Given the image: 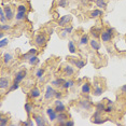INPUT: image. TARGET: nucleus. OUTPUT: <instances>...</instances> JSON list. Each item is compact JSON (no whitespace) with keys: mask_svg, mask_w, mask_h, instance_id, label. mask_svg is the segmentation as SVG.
<instances>
[{"mask_svg":"<svg viewBox=\"0 0 126 126\" xmlns=\"http://www.w3.org/2000/svg\"><path fill=\"white\" fill-rule=\"evenodd\" d=\"M88 41H90V38H88V35H82L81 38L79 40V45L80 47H84V45H86L88 43Z\"/></svg>","mask_w":126,"mask_h":126,"instance_id":"obj_15","label":"nucleus"},{"mask_svg":"<svg viewBox=\"0 0 126 126\" xmlns=\"http://www.w3.org/2000/svg\"><path fill=\"white\" fill-rule=\"evenodd\" d=\"M53 32H54V29H53V28H51V29H48V35H52Z\"/></svg>","mask_w":126,"mask_h":126,"instance_id":"obj_51","label":"nucleus"},{"mask_svg":"<svg viewBox=\"0 0 126 126\" xmlns=\"http://www.w3.org/2000/svg\"><path fill=\"white\" fill-rule=\"evenodd\" d=\"M72 21V16L69 15V14H67V15H63L61 18L58 19V26H62V27H65V26H67L69 23Z\"/></svg>","mask_w":126,"mask_h":126,"instance_id":"obj_2","label":"nucleus"},{"mask_svg":"<svg viewBox=\"0 0 126 126\" xmlns=\"http://www.w3.org/2000/svg\"><path fill=\"white\" fill-rule=\"evenodd\" d=\"M81 92L83 94H85V95H87V94L91 93V84H90V82L83 83L82 86H81Z\"/></svg>","mask_w":126,"mask_h":126,"instance_id":"obj_14","label":"nucleus"},{"mask_svg":"<svg viewBox=\"0 0 126 126\" xmlns=\"http://www.w3.org/2000/svg\"><path fill=\"white\" fill-rule=\"evenodd\" d=\"M54 104H55V106H58V105H62L63 102L61 101V99H56V101L54 102Z\"/></svg>","mask_w":126,"mask_h":126,"instance_id":"obj_50","label":"nucleus"},{"mask_svg":"<svg viewBox=\"0 0 126 126\" xmlns=\"http://www.w3.org/2000/svg\"><path fill=\"white\" fill-rule=\"evenodd\" d=\"M55 111L57 113H61V112H65L66 111V107H65V105L64 104H62V105H58V106H55Z\"/></svg>","mask_w":126,"mask_h":126,"instance_id":"obj_28","label":"nucleus"},{"mask_svg":"<svg viewBox=\"0 0 126 126\" xmlns=\"http://www.w3.org/2000/svg\"><path fill=\"white\" fill-rule=\"evenodd\" d=\"M57 115H58V113H57L56 111H54L52 114H50V115H48V119H50L51 122H54V121H56V120H57Z\"/></svg>","mask_w":126,"mask_h":126,"instance_id":"obj_35","label":"nucleus"},{"mask_svg":"<svg viewBox=\"0 0 126 126\" xmlns=\"http://www.w3.org/2000/svg\"><path fill=\"white\" fill-rule=\"evenodd\" d=\"M102 93H104V88H102L101 86H96L95 90H94V92H93V94L95 96H100Z\"/></svg>","mask_w":126,"mask_h":126,"instance_id":"obj_27","label":"nucleus"},{"mask_svg":"<svg viewBox=\"0 0 126 126\" xmlns=\"http://www.w3.org/2000/svg\"><path fill=\"white\" fill-rule=\"evenodd\" d=\"M100 38H101V41H104L105 43H108V42H110L111 40H112L113 36L110 35V33H109L107 30H104L101 32V36H100Z\"/></svg>","mask_w":126,"mask_h":126,"instance_id":"obj_9","label":"nucleus"},{"mask_svg":"<svg viewBox=\"0 0 126 126\" xmlns=\"http://www.w3.org/2000/svg\"><path fill=\"white\" fill-rule=\"evenodd\" d=\"M108 31L109 33H110V35H112V36H114V32H115V30H114V28H112V27H109V28H107V29H106Z\"/></svg>","mask_w":126,"mask_h":126,"instance_id":"obj_44","label":"nucleus"},{"mask_svg":"<svg viewBox=\"0 0 126 126\" xmlns=\"http://www.w3.org/2000/svg\"><path fill=\"white\" fill-rule=\"evenodd\" d=\"M101 15H102V11L99 9L93 10L91 12V18H97V17H100Z\"/></svg>","mask_w":126,"mask_h":126,"instance_id":"obj_20","label":"nucleus"},{"mask_svg":"<svg viewBox=\"0 0 126 126\" xmlns=\"http://www.w3.org/2000/svg\"><path fill=\"white\" fill-rule=\"evenodd\" d=\"M11 29V26L8 24H1V31H8Z\"/></svg>","mask_w":126,"mask_h":126,"instance_id":"obj_39","label":"nucleus"},{"mask_svg":"<svg viewBox=\"0 0 126 126\" xmlns=\"http://www.w3.org/2000/svg\"><path fill=\"white\" fill-rule=\"evenodd\" d=\"M40 95H41V93H40V90H39L38 87H33L32 90L29 92V96L31 97V98H33V99L38 98Z\"/></svg>","mask_w":126,"mask_h":126,"instance_id":"obj_17","label":"nucleus"},{"mask_svg":"<svg viewBox=\"0 0 126 126\" xmlns=\"http://www.w3.org/2000/svg\"><path fill=\"white\" fill-rule=\"evenodd\" d=\"M93 123L94 124H102L105 121H107V119L106 120H101L102 117H101V112H99V111H96L95 114L93 115Z\"/></svg>","mask_w":126,"mask_h":126,"instance_id":"obj_6","label":"nucleus"},{"mask_svg":"<svg viewBox=\"0 0 126 126\" xmlns=\"http://www.w3.org/2000/svg\"><path fill=\"white\" fill-rule=\"evenodd\" d=\"M4 37V32L3 31H1V32H0V39H2Z\"/></svg>","mask_w":126,"mask_h":126,"instance_id":"obj_52","label":"nucleus"},{"mask_svg":"<svg viewBox=\"0 0 126 126\" xmlns=\"http://www.w3.org/2000/svg\"><path fill=\"white\" fill-rule=\"evenodd\" d=\"M7 21H8V18L5 16L4 10H2V7H1V9H0V22H1V24H5Z\"/></svg>","mask_w":126,"mask_h":126,"instance_id":"obj_26","label":"nucleus"},{"mask_svg":"<svg viewBox=\"0 0 126 126\" xmlns=\"http://www.w3.org/2000/svg\"><path fill=\"white\" fill-rule=\"evenodd\" d=\"M28 63H29V65H37L39 63V58H38V56L37 55H31L30 56V58L28 59Z\"/></svg>","mask_w":126,"mask_h":126,"instance_id":"obj_23","label":"nucleus"},{"mask_svg":"<svg viewBox=\"0 0 126 126\" xmlns=\"http://www.w3.org/2000/svg\"><path fill=\"white\" fill-rule=\"evenodd\" d=\"M121 90H122V92H123V94H124V95H125V97H126V84H125V85H123V86H122V88H121Z\"/></svg>","mask_w":126,"mask_h":126,"instance_id":"obj_49","label":"nucleus"},{"mask_svg":"<svg viewBox=\"0 0 126 126\" xmlns=\"http://www.w3.org/2000/svg\"><path fill=\"white\" fill-rule=\"evenodd\" d=\"M65 82H66L65 79L58 78V79H56V80H54V81H52V83H51V84H52L53 86H55V87H62L63 84H64Z\"/></svg>","mask_w":126,"mask_h":126,"instance_id":"obj_18","label":"nucleus"},{"mask_svg":"<svg viewBox=\"0 0 126 126\" xmlns=\"http://www.w3.org/2000/svg\"><path fill=\"white\" fill-rule=\"evenodd\" d=\"M95 3L98 8L100 9H105L106 7H107V2H106V0H95Z\"/></svg>","mask_w":126,"mask_h":126,"instance_id":"obj_25","label":"nucleus"},{"mask_svg":"<svg viewBox=\"0 0 126 126\" xmlns=\"http://www.w3.org/2000/svg\"><path fill=\"white\" fill-rule=\"evenodd\" d=\"M113 111H114V106L113 105H108L107 107H106V110H105L106 113H111V112H113Z\"/></svg>","mask_w":126,"mask_h":126,"instance_id":"obj_36","label":"nucleus"},{"mask_svg":"<svg viewBox=\"0 0 126 126\" xmlns=\"http://www.w3.org/2000/svg\"><path fill=\"white\" fill-rule=\"evenodd\" d=\"M9 123V119L8 117H1L0 119V126H5Z\"/></svg>","mask_w":126,"mask_h":126,"instance_id":"obj_37","label":"nucleus"},{"mask_svg":"<svg viewBox=\"0 0 126 126\" xmlns=\"http://www.w3.org/2000/svg\"><path fill=\"white\" fill-rule=\"evenodd\" d=\"M90 32H91L90 35H91L92 37H93L94 39H98L99 37L101 36V32H102V30L100 29L99 27H96V26H95V27H92V28H91Z\"/></svg>","mask_w":126,"mask_h":126,"instance_id":"obj_7","label":"nucleus"},{"mask_svg":"<svg viewBox=\"0 0 126 126\" xmlns=\"http://www.w3.org/2000/svg\"><path fill=\"white\" fill-rule=\"evenodd\" d=\"M10 87V82L7 78H1L0 79V88L1 90H7Z\"/></svg>","mask_w":126,"mask_h":126,"instance_id":"obj_13","label":"nucleus"},{"mask_svg":"<svg viewBox=\"0 0 126 126\" xmlns=\"http://www.w3.org/2000/svg\"><path fill=\"white\" fill-rule=\"evenodd\" d=\"M78 106L83 110H91L93 107V104L90 99H84V100H80L78 102Z\"/></svg>","mask_w":126,"mask_h":126,"instance_id":"obj_4","label":"nucleus"},{"mask_svg":"<svg viewBox=\"0 0 126 126\" xmlns=\"http://www.w3.org/2000/svg\"><path fill=\"white\" fill-rule=\"evenodd\" d=\"M54 111H55V109H53V108H47V115L52 114Z\"/></svg>","mask_w":126,"mask_h":126,"instance_id":"obj_48","label":"nucleus"},{"mask_svg":"<svg viewBox=\"0 0 126 126\" xmlns=\"http://www.w3.org/2000/svg\"><path fill=\"white\" fill-rule=\"evenodd\" d=\"M90 45H91V47L93 48L94 51H98L100 50V44H99V42L97 41V39H92L90 40Z\"/></svg>","mask_w":126,"mask_h":126,"instance_id":"obj_16","label":"nucleus"},{"mask_svg":"<svg viewBox=\"0 0 126 126\" xmlns=\"http://www.w3.org/2000/svg\"><path fill=\"white\" fill-rule=\"evenodd\" d=\"M28 52H29L31 55H37V54H38V51H37L36 48H30V50L28 51Z\"/></svg>","mask_w":126,"mask_h":126,"instance_id":"obj_46","label":"nucleus"},{"mask_svg":"<svg viewBox=\"0 0 126 126\" xmlns=\"http://www.w3.org/2000/svg\"><path fill=\"white\" fill-rule=\"evenodd\" d=\"M16 21H23L24 18H26V15H25V12H17L15 15Z\"/></svg>","mask_w":126,"mask_h":126,"instance_id":"obj_31","label":"nucleus"},{"mask_svg":"<svg viewBox=\"0 0 126 126\" xmlns=\"http://www.w3.org/2000/svg\"><path fill=\"white\" fill-rule=\"evenodd\" d=\"M26 76H27V71H26V70H25V69L19 70L18 72L15 74V77H14L13 82H14V83H21L23 80L26 78Z\"/></svg>","mask_w":126,"mask_h":126,"instance_id":"obj_3","label":"nucleus"},{"mask_svg":"<svg viewBox=\"0 0 126 126\" xmlns=\"http://www.w3.org/2000/svg\"><path fill=\"white\" fill-rule=\"evenodd\" d=\"M68 50H69V52L71 54H74L77 51V47H76V44H74V42L72 40H69L68 41Z\"/></svg>","mask_w":126,"mask_h":126,"instance_id":"obj_21","label":"nucleus"},{"mask_svg":"<svg viewBox=\"0 0 126 126\" xmlns=\"http://www.w3.org/2000/svg\"><path fill=\"white\" fill-rule=\"evenodd\" d=\"M74 85V81L73 80H68V81H66L64 84H63V88H64V90H68V88L69 87H72Z\"/></svg>","mask_w":126,"mask_h":126,"instance_id":"obj_24","label":"nucleus"},{"mask_svg":"<svg viewBox=\"0 0 126 126\" xmlns=\"http://www.w3.org/2000/svg\"><path fill=\"white\" fill-rule=\"evenodd\" d=\"M22 124L25 125V126H28V125H29V126H33L36 124V122H32L31 120H28V121H26V122H23Z\"/></svg>","mask_w":126,"mask_h":126,"instance_id":"obj_42","label":"nucleus"},{"mask_svg":"<svg viewBox=\"0 0 126 126\" xmlns=\"http://www.w3.org/2000/svg\"><path fill=\"white\" fill-rule=\"evenodd\" d=\"M44 73H45V70L43 68H39V69H37V71H36V77L38 79H40L44 76Z\"/></svg>","mask_w":126,"mask_h":126,"instance_id":"obj_30","label":"nucleus"},{"mask_svg":"<svg viewBox=\"0 0 126 126\" xmlns=\"http://www.w3.org/2000/svg\"><path fill=\"white\" fill-rule=\"evenodd\" d=\"M8 43H9V40L2 38V39H1V41H0V48H2V47H7Z\"/></svg>","mask_w":126,"mask_h":126,"instance_id":"obj_38","label":"nucleus"},{"mask_svg":"<svg viewBox=\"0 0 126 126\" xmlns=\"http://www.w3.org/2000/svg\"><path fill=\"white\" fill-rule=\"evenodd\" d=\"M24 108H25V110H26L27 114H30V113H31V111H32V106H31V104H29V102L25 104Z\"/></svg>","mask_w":126,"mask_h":126,"instance_id":"obj_34","label":"nucleus"},{"mask_svg":"<svg viewBox=\"0 0 126 126\" xmlns=\"http://www.w3.org/2000/svg\"><path fill=\"white\" fill-rule=\"evenodd\" d=\"M65 31L66 33H67V35H69V33H71L72 32V30H73V27L72 26H67V27H65L64 29H63Z\"/></svg>","mask_w":126,"mask_h":126,"instance_id":"obj_40","label":"nucleus"},{"mask_svg":"<svg viewBox=\"0 0 126 126\" xmlns=\"http://www.w3.org/2000/svg\"><path fill=\"white\" fill-rule=\"evenodd\" d=\"M47 36L44 35V33H38L36 37H35V43L37 47H43L47 43Z\"/></svg>","mask_w":126,"mask_h":126,"instance_id":"obj_1","label":"nucleus"},{"mask_svg":"<svg viewBox=\"0 0 126 126\" xmlns=\"http://www.w3.org/2000/svg\"><path fill=\"white\" fill-rule=\"evenodd\" d=\"M65 125L66 126H72V125H74V122L73 121H69V120H67V121H66V123H65Z\"/></svg>","mask_w":126,"mask_h":126,"instance_id":"obj_47","label":"nucleus"},{"mask_svg":"<svg viewBox=\"0 0 126 126\" xmlns=\"http://www.w3.org/2000/svg\"><path fill=\"white\" fill-rule=\"evenodd\" d=\"M56 91L52 87V85H47V88H45V95H44V99L45 100H50L52 99L54 96H55Z\"/></svg>","mask_w":126,"mask_h":126,"instance_id":"obj_5","label":"nucleus"},{"mask_svg":"<svg viewBox=\"0 0 126 126\" xmlns=\"http://www.w3.org/2000/svg\"><path fill=\"white\" fill-rule=\"evenodd\" d=\"M68 0H58V2H57V5H58L59 8H66L68 7Z\"/></svg>","mask_w":126,"mask_h":126,"instance_id":"obj_32","label":"nucleus"},{"mask_svg":"<svg viewBox=\"0 0 126 126\" xmlns=\"http://www.w3.org/2000/svg\"><path fill=\"white\" fill-rule=\"evenodd\" d=\"M17 12H25L26 13V7L24 4H19L17 7Z\"/></svg>","mask_w":126,"mask_h":126,"instance_id":"obj_41","label":"nucleus"},{"mask_svg":"<svg viewBox=\"0 0 126 126\" xmlns=\"http://www.w3.org/2000/svg\"><path fill=\"white\" fill-rule=\"evenodd\" d=\"M64 73H65L66 77H72L73 73H74V69L70 65H67L64 67Z\"/></svg>","mask_w":126,"mask_h":126,"instance_id":"obj_12","label":"nucleus"},{"mask_svg":"<svg viewBox=\"0 0 126 126\" xmlns=\"http://www.w3.org/2000/svg\"><path fill=\"white\" fill-rule=\"evenodd\" d=\"M30 56H31V54H30L29 52H27V53L23 54L22 58H23V59H29V58H30Z\"/></svg>","mask_w":126,"mask_h":126,"instance_id":"obj_43","label":"nucleus"},{"mask_svg":"<svg viewBox=\"0 0 126 126\" xmlns=\"http://www.w3.org/2000/svg\"><path fill=\"white\" fill-rule=\"evenodd\" d=\"M33 120H35L36 124L38 126H45V125H47L45 120L41 115H37V114H35V115H33Z\"/></svg>","mask_w":126,"mask_h":126,"instance_id":"obj_10","label":"nucleus"},{"mask_svg":"<svg viewBox=\"0 0 126 126\" xmlns=\"http://www.w3.org/2000/svg\"><path fill=\"white\" fill-rule=\"evenodd\" d=\"M71 63L76 66L77 68H79V69H81L85 66V62L82 61V59H76V61H71Z\"/></svg>","mask_w":126,"mask_h":126,"instance_id":"obj_19","label":"nucleus"},{"mask_svg":"<svg viewBox=\"0 0 126 126\" xmlns=\"http://www.w3.org/2000/svg\"><path fill=\"white\" fill-rule=\"evenodd\" d=\"M4 13H5V16H7L8 21H11L13 17H14V13L12 9L10 8V5H4Z\"/></svg>","mask_w":126,"mask_h":126,"instance_id":"obj_11","label":"nucleus"},{"mask_svg":"<svg viewBox=\"0 0 126 126\" xmlns=\"http://www.w3.org/2000/svg\"><path fill=\"white\" fill-rule=\"evenodd\" d=\"M18 87H19V83H14V82H13V84L11 85L9 88H8V93H10V92H12V91L17 90Z\"/></svg>","mask_w":126,"mask_h":126,"instance_id":"obj_33","label":"nucleus"},{"mask_svg":"<svg viewBox=\"0 0 126 126\" xmlns=\"http://www.w3.org/2000/svg\"><path fill=\"white\" fill-rule=\"evenodd\" d=\"M68 120V115L66 114L65 112H61L58 113V115H57V123H58V125H65L66 121Z\"/></svg>","mask_w":126,"mask_h":126,"instance_id":"obj_8","label":"nucleus"},{"mask_svg":"<svg viewBox=\"0 0 126 126\" xmlns=\"http://www.w3.org/2000/svg\"><path fill=\"white\" fill-rule=\"evenodd\" d=\"M2 58H3V63H4V64H9V63L13 59V55H12V54H10V53H4Z\"/></svg>","mask_w":126,"mask_h":126,"instance_id":"obj_22","label":"nucleus"},{"mask_svg":"<svg viewBox=\"0 0 126 126\" xmlns=\"http://www.w3.org/2000/svg\"><path fill=\"white\" fill-rule=\"evenodd\" d=\"M54 97H55L56 99H61L62 97H63V93H62V92H56L55 96H54Z\"/></svg>","mask_w":126,"mask_h":126,"instance_id":"obj_45","label":"nucleus"},{"mask_svg":"<svg viewBox=\"0 0 126 126\" xmlns=\"http://www.w3.org/2000/svg\"><path fill=\"white\" fill-rule=\"evenodd\" d=\"M106 110V106L104 105V102H98L96 105V111H99V112H105Z\"/></svg>","mask_w":126,"mask_h":126,"instance_id":"obj_29","label":"nucleus"},{"mask_svg":"<svg viewBox=\"0 0 126 126\" xmlns=\"http://www.w3.org/2000/svg\"><path fill=\"white\" fill-rule=\"evenodd\" d=\"M107 101H108V105H113V104H114L112 100H107Z\"/></svg>","mask_w":126,"mask_h":126,"instance_id":"obj_53","label":"nucleus"}]
</instances>
